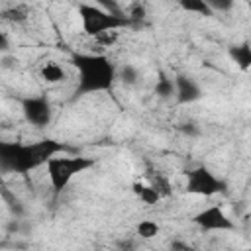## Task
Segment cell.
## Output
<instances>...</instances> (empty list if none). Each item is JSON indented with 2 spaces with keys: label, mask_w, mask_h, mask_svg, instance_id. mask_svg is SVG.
<instances>
[{
  "label": "cell",
  "mask_w": 251,
  "mask_h": 251,
  "mask_svg": "<svg viewBox=\"0 0 251 251\" xmlns=\"http://www.w3.org/2000/svg\"><path fill=\"white\" fill-rule=\"evenodd\" d=\"M0 20L6 22V24H12V25H20V24H25L29 20V10L27 6L24 4H16V6H8L0 12Z\"/></svg>",
  "instance_id": "30bf717a"
},
{
  "label": "cell",
  "mask_w": 251,
  "mask_h": 251,
  "mask_svg": "<svg viewBox=\"0 0 251 251\" xmlns=\"http://www.w3.org/2000/svg\"><path fill=\"white\" fill-rule=\"evenodd\" d=\"M76 69V96L108 92L118 80V67L100 53H75L71 57Z\"/></svg>",
  "instance_id": "7a4b0ae2"
},
{
  "label": "cell",
  "mask_w": 251,
  "mask_h": 251,
  "mask_svg": "<svg viewBox=\"0 0 251 251\" xmlns=\"http://www.w3.org/2000/svg\"><path fill=\"white\" fill-rule=\"evenodd\" d=\"M69 151V147L57 139L45 137L39 141L20 143V141H2L0 139V171L27 175L47 163L49 157Z\"/></svg>",
  "instance_id": "6da1fadb"
},
{
  "label": "cell",
  "mask_w": 251,
  "mask_h": 251,
  "mask_svg": "<svg viewBox=\"0 0 251 251\" xmlns=\"http://www.w3.org/2000/svg\"><path fill=\"white\" fill-rule=\"evenodd\" d=\"M118 31L120 29H114V31H104V33H100V35H96L94 39L98 41V43H102V45H112V43H116V39H118Z\"/></svg>",
  "instance_id": "7402d4cb"
},
{
  "label": "cell",
  "mask_w": 251,
  "mask_h": 251,
  "mask_svg": "<svg viewBox=\"0 0 251 251\" xmlns=\"http://www.w3.org/2000/svg\"><path fill=\"white\" fill-rule=\"evenodd\" d=\"M206 4H208V8L212 12L226 14V12H229L235 6V0H206Z\"/></svg>",
  "instance_id": "d6986e66"
},
{
  "label": "cell",
  "mask_w": 251,
  "mask_h": 251,
  "mask_svg": "<svg viewBox=\"0 0 251 251\" xmlns=\"http://www.w3.org/2000/svg\"><path fill=\"white\" fill-rule=\"evenodd\" d=\"M151 178V186L159 192V196L161 198H167V196H171V182H169V178L167 176H163V175H151L149 176Z\"/></svg>",
  "instance_id": "e0dca14e"
},
{
  "label": "cell",
  "mask_w": 251,
  "mask_h": 251,
  "mask_svg": "<svg viewBox=\"0 0 251 251\" xmlns=\"http://www.w3.org/2000/svg\"><path fill=\"white\" fill-rule=\"evenodd\" d=\"M78 18H80L82 31L86 35H90V37H96V35H100L104 31L129 27V22H127L124 12L116 14V12L104 10V8L94 6V4H86V2L78 4Z\"/></svg>",
  "instance_id": "277c9868"
},
{
  "label": "cell",
  "mask_w": 251,
  "mask_h": 251,
  "mask_svg": "<svg viewBox=\"0 0 251 251\" xmlns=\"http://www.w3.org/2000/svg\"><path fill=\"white\" fill-rule=\"evenodd\" d=\"M82 2L100 6V8L110 10V12H116V14H122V8H120V2H118V0H82Z\"/></svg>",
  "instance_id": "ffe728a7"
},
{
  "label": "cell",
  "mask_w": 251,
  "mask_h": 251,
  "mask_svg": "<svg viewBox=\"0 0 251 251\" xmlns=\"http://www.w3.org/2000/svg\"><path fill=\"white\" fill-rule=\"evenodd\" d=\"M176 4L188 12V14H196V16H204V18H210L214 12L208 8L206 0H176Z\"/></svg>",
  "instance_id": "9a60e30c"
},
{
  "label": "cell",
  "mask_w": 251,
  "mask_h": 251,
  "mask_svg": "<svg viewBox=\"0 0 251 251\" xmlns=\"http://www.w3.org/2000/svg\"><path fill=\"white\" fill-rule=\"evenodd\" d=\"M184 190L188 194H196V196L208 198V196H216V194L226 192V182L212 169L200 165V167H196V169L186 173Z\"/></svg>",
  "instance_id": "5b68a950"
},
{
  "label": "cell",
  "mask_w": 251,
  "mask_h": 251,
  "mask_svg": "<svg viewBox=\"0 0 251 251\" xmlns=\"http://www.w3.org/2000/svg\"><path fill=\"white\" fill-rule=\"evenodd\" d=\"M180 129H182L184 133H188V135H196V133H198V127H196V124H192V122H188V124H182V126H180Z\"/></svg>",
  "instance_id": "cb8c5ba5"
},
{
  "label": "cell",
  "mask_w": 251,
  "mask_h": 251,
  "mask_svg": "<svg viewBox=\"0 0 251 251\" xmlns=\"http://www.w3.org/2000/svg\"><path fill=\"white\" fill-rule=\"evenodd\" d=\"M145 6L143 4H135V6H131V10L127 12V22H129V25H139L143 20H145Z\"/></svg>",
  "instance_id": "ac0fdd59"
},
{
  "label": "cell",
  "mask_w": 251,
  "mask_h": 251,
  "mask_svg": "<svg viewBox=\"0 0 251 251\" xmlns=\"http://www.w3.org/2000/svg\"><path fill=\"white\" fill-rule=\"evenodd\" d=\"M204 96L200 84L186 75H176L175 76V100L178 104H192L198 102Z\"/></svg>",
  "instance_id": "ba28073f"
},
{
  "label": "cell",
  "mask_w": 251,
  "mask_h": 251,
  "mask_svg": "<svg viewBox=\"0 0 251 251\" xmlns=\"http://www.w3.org/2000/svg\"><path fill=\"white\" fill-rule=\"evenodd\" d=\"M94 165H96V159H92V157L65 155V151H63V153H57V155L49 157L43 167L47 169V176H49V184H51L53 192L61 194L73 182V178L76 175L86 173Z\"/></svg>",
  "instance_id": "3957f363"
},
{
  "label": "cell",
  "mask_w": 251,
  "mask_h": 251,
  "mask_svg": "<svg viewBox=\"0 0 251 251\" xmlns=\"http://www.w3.org/2000/svg\"><path fill=\"white\" fill-rule=\"evenodd\" d=\"M118 80L122 82V84H126V86H135L139 80H141V73H139V69L135 67V65H131V63H126V65H122L120 69H118Z\"/></svg>",
  "instance_id": "5bb4252c"
},
{
  "label": "cell",
  "mask_w": 251,
  "mask_h": 251,
  "mask_svg": "<svg viewBox=\"0 0 251 251\" xmlns=\"http://www.w3.org/2000/svg\"><path fill=\"white\" fill-rule=\"evenodd\" d=\"M2 67H16L14 59H2Z\"/></svg>",
  "instance_id": "d4e9b609"
},
{
  "label": "cell",
  "mask_w": 251,
  "mask_h": 251,
  "mask_svg": "<svg viewBox=\"0 0 251 251\" xmlns=\"http://www.w3.org/2000/svg\"><path fill=\"white\" fill-rule=\"evenodd\" d=\"M229 57H231V61H233L243 73H247V71L251 69V47H249L247 41L237 43V45H231V47H229Z\"/></svg>",
  "instance_id": "9c48e42d"
},
{
  "label": "cell",
  "mask_w": 251,
  "mask_h": 251,
  "mask_svg": "<svg viewBox=\"0 0 251 251\" xmlns=\"http://www.w3.org/2000/svg\"><path fill=\"white\" fill-rule=\"evenodd\" d=\"M22 114L33 127H47L53 120V108L47 96H25L22 98Z\"/></svg>",
  "instance_id": "8992f818"
},
{
  "label": "cell",
  "mask_w": 251,
  "mask_h": 251,
  "mask_svg": "<svg viewBox=\"0 0 251 251\" xmlns=\"http://www.w3.org/2000/svg\"><path fill=\"white\" fill-rule=\"evenodd\" d=\"M10 51V37L0 29V53H8Z\"/></svg>",
  "instance_id": "603a6c76"
},
{
  "label": "cell",
  "mask_w": 251,
  "mask_h": 251,
  "mask_svg": "<svg viewBox=\"0 0 251 251\" xmlns=\"http://www.w3.org/2000/svg\"><path fill=\"white\" fill-rule=\"evenodd\" d=\"M155 94L163 100L175 98V76L167 73H159V78L155 82Z\"/></svg>",
  "instance_id": "7c38bea8"
},
{
  "label": "cell",
  "mask_w": 251,
  "mask_h": 251,
  "mask_svg": "<svg viewBox=\"0 0 251 251\" xmlns=\"http://www.w3.org/2000/svg\"><path fill=\"white\" fill-rule=\"evenodd\" d=\"M39 76H41L47 84H57V82H63L67 75H65V69H63L59 63H55V61H47V63L41 65V69H39Z\"/></svg>",
  "instance_id": "8fae6325"
},
{
  "label": "cell",
  "mask_w": 251,
  "mask_h": 251,
  "mask_svg": "<svg viewBox=\"0 0 251 251\" xmlns=\"http://www.w3.org/2000/svg\"><path fill=\"white\" fill-rule=\"evenodd\" d=\"M159 231H161V227H159V224L153 222V220H141V222L137 224V227H135V233H137L141 239H153V237L159 235Z\"/></svg>",
  "instance_id": "2e32d148"
},
{
  "label": "cell",
  "mask_w": 251,
  "mask_h": 251,
  "mask_svg": "<svg viewBox=\"0 0 251 251\" xmlns=\"http://www.w3.org/2000/svg\"><path fill=\"white\" fill-rule=\"evenodd\" d=\"M192 222L202 229V231H229L235 227L233 220L224 212L222 206L212 204L204 210H200L198 214L192 216Z\"/></svg>",
  "instance_id": "52a82bcc"
},
{
  "label": "cell",
  "mask_w": 251,
  "mask_h": 251,
  "mask_svg": "<svg viewBox=\"0 0 251 251\" xmlns=\"http://www.w3.org/2000/svg\"><path fill=\"white\" fill-rule=\"evenodd\" d=\"M2 196H4V200H6V202H8V206H10V210H12L16 216H22V214H24V206H22L20 198L12 196L10 192H2Z\"/></svg>",
  "instance_id": "44dd1931"
},
{
  "label": "cell",
  "mask_w": 251,
  "mask_h": 251,
  "mask_svg": "<svg viewBox=\"0 0 251 251\" xmlns=\"http://www.w3.org/2000/svg\"><path fill=\"white\" fill-rule=\"evenodd\" d=\"M131 190L133 194L143 202V204H157L161 200L159 192L151 186V184H143V182H133L131 184Z\"/></svg>",
  "instance_id": "4fadbf2b"
}]
</instances>
